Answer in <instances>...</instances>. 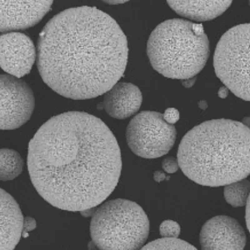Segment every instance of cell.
Wrapping results in <instances>:
<instances>
[{"label":"cell","mask_w":250,"mask_h":250,"mask_svg":"<svg viewBox=\"0 0 250 250\" xmlns=\"http://www.w3.org/2000/svg\"><path fill=\"white\" fill-rule=\"evenodd\" d=\"M35 106L34 94L19 78L0 75V129L20 128L30 119Z\"/></svg>","instance_id":"cell-8"},{"label":"cell","mask_w":250,"mask_h":250,"mask_svg":"<svg viewBox=\"0 0 250 250\" xmlns=\"http://www.w3.org/2000/svg\"><path fill=\"white\" fill-rule=\"evenodd\" d=\"M128 41L117 22L96 7L67 9L40 33L37 66L51 90L73 100L99 97L124 75Z\"/></svg>","instance_id":"cell-2"},{"label":"cell","mask_w":250,"mask_h":250,"mask_svg":"<svg viewBox=\"0 0 250 250\" xmlns=\"http://www.w3.org/2000/svg\"><path fill=\"white\" fill-rule=\"evenodd\" d=\"M250 188L249 181L245 180V178L225 185V200L233 207L245 206L249 199Z\"/></svg>","instance_id":"cell-16"},{"label":"cell","mask_w":250,"mask_h":250,"mask_svg":"<svg viewBox=\"0 0 250 250\" xmlns=\"http://www.w3.org/2000/svg\"><path fill=\"white\" fill-rule=\"evenodd\" d=\"M23 216L17 201L0 188V250H12L21 237Z\"/></svg>","instance_id":"cell-13"},{"label":"cell","mask_w":250,"mask_h":250,"mask_svg":"<svg viewBox=\"0 0 250 250\" xmlns=\"http://www.w3.org/2000/svg\"><path fill=\"white\" fill-rule=\"evenodd\" d=\"M102 1L108 4L111 5H115V4H124L129 1V0H102Z\"/></svg>","instance_id":"cell-24"},{"label":"cell","mask_w":250,"mask_h":250,"mask_svg":"<svg viewBox=\"0 0 250 250\" xmlns=\"http://www.w3.org/2000/svg\"><path fill=\"white\" fill-rule=\"evenodd\" d=\"M164 118L167 123L174 125L180 119V113L178 109L169 108L166 109L164 114Z\"/></svg>","instance_id":"cell-21"},{"label":"cell","mask_w":250,"mask_h":250,"mask_svg":"<svg viewBox=\"0 0 250 250\" xmlns=\"http://www.w3.org/2000/svg\"><path fill=\"white\" fill-rule=\"evenodd\" d=\"M37 53L32 40L19 32L0 35V67L15 77L30 73Z\"/></svg>","instance_id":"cell-9"},{"label":"cell","mask_w":250,"mask_h":250,"mask_svg":"<svg viewBox=\"0 0 250 250\" xmlns=\"http://www.w3.org/2000/svg\"><path fill=\"white\" fill-rule=\"evenodd\" d=\"M126 141L129 148L140 157L153 159L166 155L176 138L173 125L165 121L163 114L144 111L129 123Z\"/></svg>","instance_id":"cell-7"},{"label":"cell","mask_w":250,"mask_h":250,"mask_svg":"<svg viewBox=\"0 0 250 250\" xmlns=\"http://www.w3.org/2000/svg\"><path fill=\"white\" fill-rule=\"evenodd\" d=\"M195 78H188V79L184 80L182 84L183 85L186 87V88H191V87L195 84Z\"/></svg>","instance_id":"cell-25"},{"label":"cell","mask_w":250,"mask_h":250,"mask_svg":"<svg viewBox=\"0 0 250 250\" xmlns=\"http://www.w3.org/2000/svg\"><path fill=\"white\" fill-rule=\"evenodd\" d=\"M199 106L201 108L203 109H206L207 108V102L205 101H202L200 102Z\"/></svg>","instance_id":"cell-27"},{"label":"cell","mask_w":250,"mask_h":250,"mask_svg":"<svg viewBox=\"0 0 250 250\" xmlns=\"http://www.w3.org/2000/svg\"><path fill=\"white\" fill-rule=\"evenodd\" d=\"M54 0H0V32L34 26L50 10Z\"/></svg>","instance_id":"cell-10"},{"label":"cell","mask_w":250,"mask_h":250,"mask_svg":"<svg viewBox=\"0 0 250 250\" xmlns=\"http://www.w3.org/2000/svg\"><path fill=\"white\" fill-rule=\"evenodd\" d=\"M249 23L229 29L221 38L214 55L216 76L236 97L250 101Z\"/></svg>","instance_id":"cell-6"},{"label":"cell","mask_w":250,"mask_h":250,"mask_svg":"<svg viewBox=\"0 0 250 250\" xmlns=\"http://www.w3.org/2000/svg\"><path fill=\"white\" fill-rule=\"evenodd\" d=\"M202 249L243 250L246 246V234L240 223L229 216L221 215L209 219L200 234Z\"/></svg>","instance_id":"cell-11"},{"label":"cell","mask_w":250,"mask_h":250,"mask_svg":"<svg viewBox=\"0 0 250 250\" xmlns=\"http://www.w3.org/2000/svg\"><path fill=\"white\" fill-rule=\"evenodd\" d=\"M250 199V198H249ZM249 199L248 200L246 203V212H245V220L247 221V225L248 229H250V206H249Z\"/></svg>","instance_id":"cell-26"},{"label":"cell","mask_w":250,"mask_h":250,"mask_svg":"<svg viewBox=\"0 0 250 250\" xmlns=\"http://www.w3.org/2000/svg\"><path fill=\"white\" fill-rule=\"evenodd\" d=\"M151 66L171 79L193 78L206 64L209 42L202 24L183 19L167 20L151 33L147 43Z\"/></svg>","instance_id":"cell-4"},{"label":"cell","mask_w":250,"mask_h":250,"mask_svg":"<svg viewBox=\"0 0 250 250\" xmlns=\"http://www.w3.org/2000/svg\"><path fill=\"white\" fill-rule=\"evenodd\" d=\"M169 7L183 17L196 21H210L220 17L233 0H167Z\"/></svg>","instance_id":"cell-14"},{"label":"cell","mask_w":250,"mask_h":250,"mask_svg":"<svg viewBox=\"0 0 250 250\" xmlns=\"http://www.w3.org/2000/svg\"><path fill=\"white\" fill-rule=\"evenodd\" d=\"M166 175H165L164 172L161 171H156L155 173H154V180H155L156 182H162L163 181H164L165 179H166Z\"/></svg>","instance_id":"cell-22"},{"label":"cell","mask_w":250,"mask_h":250,"mask_svg":"<svg viewBox=\"0 0 250 250\" xmlns=\"http://www.w3.org/2000/svg\"><path fill=\"white\" fill-rule=\"evenodd\" d=\"M24 161L19 152L12 149H0V180L15 179L23 171Z\"/></svg>","instance_id":"cell-15"},{"label":"cell","mask_w":250,"mask_h":250,"mask_svg":"<svg viewBox=\"0 0 250 250\" xmlns=\"http://www.w3.org/2000/svg\"><path fill=\"white\" fill-rule=\"evenodd\" d=\"M28 168L46 202L62 210L84 211L101 204L117 187L121 151L102 120L70 111L50 118L35 133Z\"/></svg>","instance_id":"cell-1"},{"label":"cell","mask_w":250,"mask_h":250,"mask_svg":"<svg viewBox=\"0 0 250 250\" xmlns=\"http://www.w3.org/2000/svg\"><path fill=\"white\" fill-rule=\"evenodd\" d=\"M162 167L163 169L168 173H175L180 168L178 160L172 156H169L163 161Z\"/></svg>","instance_id":"cell-19"},{"label":"cell","mask_w":250,"mask_h":250,"mask_svg":"<svg viewBox=\"0 0 250 250\" xmlns=\"http://www.w3.org/2000/svg\"><path fill=\"white\" fill-rule=\"evenodd\" d=\"M250 131L242 122L212 120L189 130L178 147L180 168L203 186L218 187L249 176Z\"/></svg>","instance_id":"cell-3"},{"label":"cell","mask_w":250,"mask_h":250,"mask_svg":"<svg viewBox=\"0 0 250 250\" xmlns=\"http://www.w3.org/2000/svg\"><path fill=\"white\" fill-rule=\"evenodd\" d=\"M142 102V94L138 86L129 83H117L105 93L104 107L110 117L124 120L137 113Z\"/></svg>","instance_id":"cell-12"},{"label":"cell","mask_w":250,"mask_h":250,"mask_svg":"<svg viewBox=\"0 0 250 250\" xmlns=\"http://www.w3.org/2000/svg\"><path fill=\"white\" fill-rule=\"evenodd\" d=\"M37 227V222L34 218L31 217H25L23 219V228H22L21 236L23 238L28 237L29 233L34 230Z\"/></svg>","instance_id":"cell-20"},{"label":"cell","mask_w":250,"mask_h":250,"mask_svg":"<svg viewBox=\"0 0 250 250\" xmlns=\"http://www.w3.org/2000/svg\"><path fill=\"white\" fill-rule=\"evenodd\" d=\"M142 250H197L186 241L176 237H162L144 245Z\"/></svg>","instance_id":"cell-17"},{"label":"cell","mask_w":250,"mask_h":250,"mask_svg":"<svg viewBox=\"0 0 250 250\" xmlns=\"http://www.w3.org/2000/svg\"><path fill=\"white\" fill-rule=\"evenodd\" d=\"M229 88H228L226 86H223L218 91L219 97L223 98V99H225V98H226L227 96L229 95Z\"/></svg>","instance_id":"cell-23"},{"label":"cell","mask_w":250,"mask_h":250,"mask_svg":"<svg viewBox=\"0 0 250 250\" xmlns=\"http://www.w3.org/2000/svg\"><path fill=\"white\" fill-rule=\"evenodd\" d=\"M149 231V219L144 209L121 198L98 207L90 223L93 244L101 250L141 249Z\"/></svg>","instance_id":"cell-5"},{"label":"cell","mask_w":250,"mask_h":250,"mask_svg":"<svg viewBox=\"0 0 250 250\" xmlns=\"http://www.w3.org/2000/svg\"><path fill=\"white\" fill-rule=\"evenodd\" d=\"M181 232L180 225L173 220H165L160 227V233L162 237L178 238Z\"/></svg>","instance_id":"cell-18"}]
</instances>
